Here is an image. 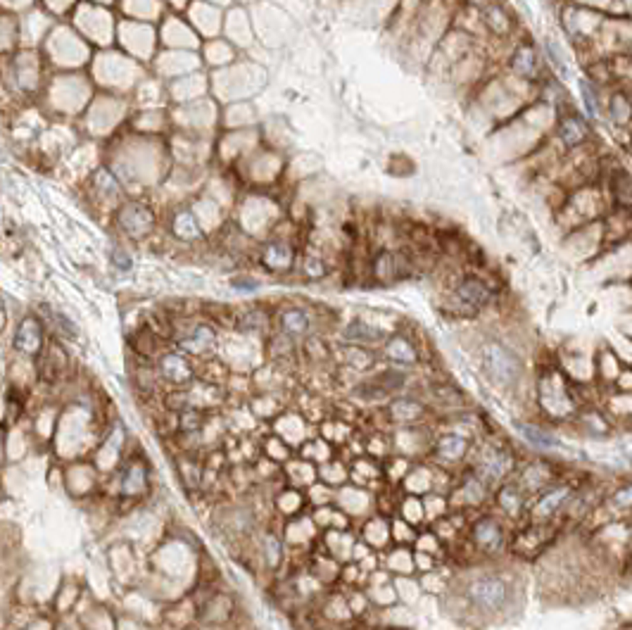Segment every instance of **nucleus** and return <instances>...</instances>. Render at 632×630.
I'll return each instance as SVG.
<instances>
[{"label":"nucleus","mask_w":632,"mask_h":630,"mask_svg":"<svg viewBox=\"0 0 632 630\" xmlns=\"http://www.w3.org/2000/svg\"><path fill=\"white\" fill-rule=\"evenodd\" d=\"M482 366H485L487 376L499 386H514L523 371L521 359L509 348L497 343L485 345V350H482Z\"/></svg>","instance_id":"1"},{"label":"nucleus","mask_w":632,"mask_h":630,"mask_svg":"<svg viewBox=\"0 0 632 630\" xmlns=\"http://www.w3.org/2000/svg\"><path fill=\"white\" fill-rule=\"evenodd\" d=\"M468 599L480 611H499L509 601V585L499 578H478L468 585Z\"/></svg>","instance_id":"2"},{"label":"nucleus","mask_w":632,"mask_h":630,"mask_svg":"<svg viewBox=\"0 0 632 630\" xmlns=\"http://www.w3.org/2000/svg\"><path fill=\"white\" fill-rule=\"evenodd\" d=\"M373 274L378 276L380 281L402 279V276L409 274L407 259H404L402 254H395V252H383L373 262Z\"/></svg>","instance_id":"3"},{"label":"nucleus","mask_w":632,"mask_h":630,"mask_svg":"<svg viewBox=\"0 0 632 630\" xmlns=\"http://www.w3.org/2000/svg\"><path fill=\"white\" fill-rule=\"evenodd\" d=\"M119 226L131 236H140L152 226V215L140 205H129V207L119 212Z\"/></svg>","instance_id":"4"},{"label":"nucleus","mask_w":632,"mask_h":630,"mask_svg":"<svg viewBox=\"0 0 632 630\" xmlns=\"http://www.w3.org/2000/svg\"><path fill=\"white\" fill-rule=\"evenodd\" d=\"M457 297H459L461 302L471 304V307H482V304L489 302L492 293H489V288L480 279H473V276H468V279H464V281L459 283Z\"/></svg>","instance_id":"5"},{"label":"nucleus","mask_w":632,"mask_h":630,"mask_svg":"<svg viewBox=\"0 0 632 630\" xmlns=\"http://www.w3.org/2000/svg\"><path fill=\"white\" fill-rule=\"evenodd\" d=\"M15 345L17 350L26 352V355H36L41 350V324L36 319H24L19 324L17 336H15Z\"/></svg>","instance_id":"6"},{"label":"nucleus","mask_w":632,"mask_h":630,"mask_svg":"<svg viewBox=\"0 0 632 630\" xmlns=\"http://www.w3.org/2000/svg\"><path fill=\"white\" fill-rule=\"evenodd\" d=\"M511 469V457L509 452H492V455H487L485 459H482V464L478 466V473H480V480H499L502 476H507Z\"/></svg>","instance_id":"7"},{"label":"nucleus","mask_w":632,"mask_h":630,"mask_svg":"<svg viewBox=\"0 0 632 630\" xmlns=\"http://www.w3.org/2000/svg\"><path fill=\"white\" fill-rule=\"evenodd\" d=\"M473 537H475V542H478L482 549H494V547H499V542H502V530L494 521L482 519V521L475 523Z\"/></svg>","instance_id":"8"},{"label":"nucleus","mask_w":632,"mask_h":630,"mask_svg":"<svg viewBox=\"0 0 632 630\" xmlns=\"http://www.w3.org/2000/svg\"><path fill=\"white\" fill-rule=\"evenodd\" d=\"M162 373H165L169 381H174V383H181V381L190 378V366L186 359L179 355H167L162 359Z\"/></svg>","instance_id":"9"},{"label":"nucleus","mask_w":632,"mask_h":630,"mask_svg":"<svg viewBox=\"0 0 632 630\" xmlns=\"http://www.w3.org/2000/svg\"><path fill=\"white\" fill-rule=\"evenodd\" d=\"M281 326L290 336H302L309 329V316L302 309H288L281 316Z\"/></svg>","instance_id":"10"},{"label":"nucleus","mask_w":632,"mask_h":630,"mask_svg":"<svg viewBox=\"0 0 632 630\" xmlns=\"http://www.w3.org/2000/svg\"><path fill=\"white\" fill-rule=\"evenodd\" d=\"M290 262H293V252H290V247L286 245L271 243L264 250V264L269 269H288Z\"/></svg>","instance_id":"11"},{"label":"nucleus","mask_w":632,"mask_h":630,"mask_svg":"<svg viewBox=\"0 0 632 630\" xmlns=\"http://www.w3.org/2000/svg\"><path fill=\"white\" fill-rule=\"evenodd\" d=\"M585 124L580 122V119L575 117H566L564 122H561L559 126V133H561V140H564L566 145H575L580 143L582 138H585Z\"/></svg>","instance_id":"12"},{"label":"nucleus","mask_w":632,"mask_h":630,"mask_svg":"<svg viewBox=\"0 0 632 630\" xmlns=\"http://www.w3.org/2000/svg\"><path fill=\"white\" fill-rule=\"evenodd\" d=\"M466 448L468 445L461 435H445L442 440L437 443V455L442 459H461Z\"/></svg>","instance_id":"13"},{"label":"nucleus","mask_w":632,"mask_h":630,"mask_svg":"<svg viewBox=\"0 0 632 630\" xmlns=\"http://www.w3.org/2000/svg\"><path fill=\"white\" fill-rule=\"evenodd\" d=\"M345 338L347 341H354V343H373L380 338V331L371 329L364 321H354L345 329Z\"/></svg>","instance_id":"14"},{"label":"nucleus","mask_w":632,"mask_h":630,"mask_svg":"<svg viewBox=\"0 0 632 630\" xmlns=\"http://www.w3.org/2000/svg\"><path fill=\"white\" fill-rule=\"evenodd\" d=\"M518 430H521V433L528 438V443H532L535 448H556V440H554L549 433H544V430H537L532 426H523V423L518 426Z\"/></svg>","instance_id":"15"},{"label":"nucleus","mask_w":632,"mask_h":630,"mask_svg":"<svg viewBox=\"0 0 632 630\" xmlns=\"http://www.w3.org/2000/svg\"><path fill=\"white\" fill-rule=\"evenodd\" d=\"M390 412H393V416L397 421H409V419H416V416L421 414V407H418L416 402H411V400H400V402H395Z\"/></svg>","instance_id":"16"},{"label":"nucleus","mask_w":632,"mask_h":630,"mask_svg":"<svg viewBox=\"0 0 632 630\" xmlns=\"http://www.w3.org/2000/svg\"><path fill=\"white\" fill-rule=\"evenodd\" d=\"M566 490H554V492H549L546 495V497L539 502L537 505V516H549V514H554L556 512V509L561 507V502L566 500Z\"/></svg>","instance_id":"17"},{"label":"nucleus","mask_w":632,"mask_h":630,"mask_svg":"<svg viewBox=\"0 0 632 630\" xmlns=\"http://www.w3.org/2000/svg\"><path fill=\"white\" fill-rule=\"evenodd\" d=\"M514 69L525 76H530L532 72H535V55H532L530 48H521V51H518L516 60H514Z\"/></svg>","instance_id":"18"},{"label":"nucleus","mask_w":632,"mask_h":630,"mask_svg":"<svg viewBox=\"0 0 632 630\" xmlns=\"http://www.w3.org/2000/svg\"><path fill=\"white\" fill-rule=\"evenodd\" d=\"M388 355L393 359H400V362H411V359H414V350H411V345L407 341L395 338V341L388 345Z\"/></svg>","instance_id":"19"},{"label":"nucleus","mask_w":632,"mask_h":630,"mask_svg":"<svg viewBox=\"0 0 632 630\" xmlns=\"http://www.w3.org/2000/svg\"><path fill=\"white\" fill-rule=\"evenodd\" d=\"M499 505L507 509V512H516L521 507V492L514 485H504V490H499Z\"/></svg>","instance_id":"20"},{"label":"nucleus","mask_w":632,"mask_h":630,"mask_svg":"<svg viewBox=\"0 0 632 630\" xmlns=\"http://www.w3.org/2000/svg\"><path fill=\"white\" fill-rule=\"evenodd\" d=\"M212 341H214V334H212L207 326H200V329H195L193 338H190L186 345H190L193 350H202V348H207V345H212Z\"/></svg>","instance_id":"21"},{"label":"nucleus","mask_w":632,"mask_h":630,"mask_svg":"<svg viewBox=\"0 0 632 630\" xmlns=\"http://www.w3.org/2000/svg\"><path fill=\"white\" fill-rule=\"evenodd\" d=\"M618 176H621V186L616 183V197H618V202H621V205L630 207V176L625 172H621Z\"/></svg>","instance_id":"22"},{"label":"nucleus","mask_w":632,"mask_h":630,"mask_svg":"<svg viewBox=\"0 0 632 630\" xmlns=\"http://www.w3.org/2000/svg\"><path fill=\"white\" fill-rule=\"evenodd\" d=\"M266 554H269V564H271V566H276L281 562V542L276 540L274 535L266 537Z\"/></svg>","instance_id":"23"},{"label":"nucleus","mask_w":632,"mask_h":630,"mask_svg":"<svg viewBox=\"0 0 632 630\" xmlns=\"http://www.w3.org/2000/svg\"><path fill=\"white\" fill-rule=\"evenodd\" d=\"M582 91H585V103H587V108H589V115H596V112H599V103L594 100V91L589 88V83H582Z\"/></svg>","instance_id":"24"},{"label":"nucleus","mask_w":632,"mask_h":630,"mask_svg":"<svg viewBox=\"0 0 632 630\" xmlns=\"http://www.w3.org/2000/svg\"><path fill=\"white\" fill-rule=\"evenodd\" d=\"M264 324V314H259V311H252V314H247L243 319V326L245 329H254V326H261Z\"/></svg>","instance_id":"25"},{"label":"nucleus","mask_w":632,"mask_h":630,"mask_svg":"<svg viewBox=\"0 0 632 630\" xmlns=\"http://www.w3.org/2000/svg\"><path fill=\"white\" fill-rule=\"evenodd\" d=\"M115 262H117L119 269H131V257H129V254H124L122 250L115 252Z\"/></svg>","instance_id":"26"},{"label":"nucleus","mask_w":632,"mask_h":630,"mask_svg":"<svg viewBox=\"0 0 632 630\" xmlns=\"http://www.w3.org/2000/svg\"><path fill=\"white\" fill-rule=\"evenodd\" d=\"M238 286H240V288H250V290H252V288H254V283H250V281H236V288H238Z\"/></svg>","instance_id":"27"}]
</instances>
